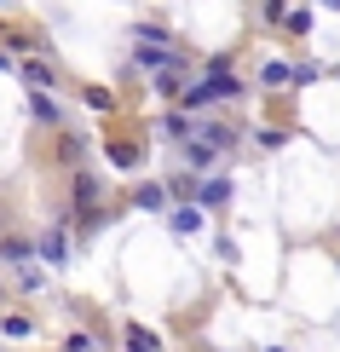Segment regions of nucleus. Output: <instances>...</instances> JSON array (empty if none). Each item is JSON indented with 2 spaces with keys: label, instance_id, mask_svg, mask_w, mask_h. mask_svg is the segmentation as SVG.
<instances>
[{
  "label": "nucleus",
  "instance_id": "7",
  "mask_svg": "<svg viewBox=\"0 0 340 352\" xmlns=\"http://www.w3.org/2000/svg\"><path fill=\"white\" fill-rule=\"evenodd\" d=\"M161 133H168V139H190V116H168V122H161Z\"/></svg>",
  "mask_w": 340,
  "mask_h": 352
},
{
  "label": "nucleus",
  "instance_id": "12",
  "mask_svg": "<svg viewBox=\"0 0 340 352\" xmlns=\"http://www.w3.org/2000/svg\"><path fill=\"white\" fill-rule=\"evenodd\" d=\"M323 6H335V12H340V0H323Z\"/></svg>",
  "mask_w": 340,
  "mask_h": 352
},
{
  "label": "nucleus",
  "instance_id": "4",
  "mask_svg": "<svg viewBox=\"0 0 340 352\" xmlns=\"http://www.w3.org/2000/svg\"><path fill=\"white\" fill-rule=\"evenodd\" d=\"M23 81H29V87H35V93H47V87H52L58 76H52V69H47V64H35V58H29V64H23Z\"/></svg>",
  "mask_w": 340,
  "mask_h": 352
},
{
  "label": "nucleus",
  "instance_id": "14",
  "mask_svg": "<svg viewBox=\"0 0 340 352\" xmlns=\"http://www.w3.org/2000/svg\"><path fill=\"white\" fill-rule=\"evenodd\" d=\"M335 76H340V69H335Z\"/></svg>",
  "mask_w": 340,
  "mask_h": 352
},
{
  "label": "nucleus",
  "instance_id": "1",
  "mask_svg": "<svg viewBox=\"0 0 340 352\" xmlns=\"http://www.w3.org/2000/svg\"><path fill=\"white\" fill-rule=\"evenodd\" d=\"M127 352H161V341L144 324H127Z\"/></svg>",
  "mask_w": 340,
  "mask_h": 352
},
{
  "label": "nucleus",
  "instance_id": "8",
  "mask_svg": "<svg viewBox=\"0 0 340 352\" xmlns=\"http://www.w3.org/2000/svg\"><path fill=\"white\" fill-rule=\"evenodd\" d=\"M133 202H139V208H161L168 197H161V185H139V197H133Z\"/></svg>",
  "mask_w": 340,
  "mask_h": 352
},
{
  "label": "nucleus",
  "instance_id": "6",
  "mask_svg": "<svg viewBox=\"0 0 340 352\" xmlns=\"http://www.w3.org/2000/svg\"><path fill=\"white\" fill-rule=\"evenodd\" d=\"M225 197H231V185H225V179H208V185H202V202H208V208H219Z\"/></svg>",
  "mask_w": 340,
  "mask_h": 352
},
{
  "label": "nucleus",
  "instance_id": "10",
  "mask_svg": "<svg viewBox=\"0 0 340 352\" xmlns=\"http://www.w3.org/2000/svg\"><path fill=\"white\" fill-rule=\"evenodd\" d=\"M29 104H35V116H41V122H58V104H52L47 93H35V98H29Z\"/></svg>",
  "mask_w": 340,
  "mask_h": 352
},
{
  "label": "nucleus",
  "instance_id": "11",
  "mask_svg": "<svg viewBox=\"0 0 340 352\" xmlns=\"http://www.w3.org/2000/svg\"><path fill=\"white\" fill-rule=\"evenodd\" d=\"M64 352H98V346L87 341V335H69V341H64Z\"/></svg>",
  "mask_w": 340,
  "mask_h": 352
},
{
  "label": "nucleus",
  "instance_id": "2",
  "mask_svg": "<svg viewBox=\"0 0 340 352\" xmlns=\"http://www.w3.org/2000/svg\"><path fill=\"white\" fill-rule=\"evenodd\" d=\"M41 254H47V266H64V231H47V237H41Z\"/></svg>",
  "mask_w": 340,
  "mask_h": 352
},
{
  "label": "nucleus",
  "instance_id": "13",
  "mask_svg": "<svg viewBox=\"0 0 340 352\" xmlns=\"http://www.w3.org/2000/svg\"><path fill=\"white\" fill-rule=\"evenodd\" d=\"M265 352H283V346H265Z\"/></svg>",
  "mask_w": 340,
  "mask_h": 352
},
{
  "label": "nucleus",
  "instance_id": "9",
  "mask_svg": "<svg viewBox=\"0 0 340 352\" xmlns=\"http://www.w3.org/2000/svg\"><path fill=\"white\" fill-rule=\"evenodd\" d=\"M202 226V208H179L173 214V231H196Z\"/></svg>",
  "mask_w": 340,
  "mask_h": 352
},
{
  "label": "nucleus",
  "instance_id": "3",
  "mask_svg": "<svg viewBox=\"0 0 340 352\" xmlns=\"http://www.w3.org/2000/svg\"><path fill=\"white\" fill-rule=\"evenodd\" d=\"M139 64H144V69H161V76H168V69H179V58H173V52H156V47H144V52H139Z\"/></svg>",
  "mask_w": 340,
  "mask_h": 352
},
{
  "label": "nucleus",
  "instance_id": "5",
  "mask_svg": "<svg viewBox=\"0 0 340 352\" xmlns=\"http://www.w3.org/2000/svg\"><path fill=\"white\" fill-rule=\"evenodd\" d=\"M260 81H265V87H288V81H294V69H288V64H265V69H260Z\"/></svg>",
  "mask_w": 340,
  "mask_h": 352
}]
</instances>
